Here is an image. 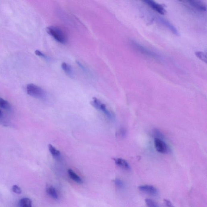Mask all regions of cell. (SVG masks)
Segmentation results:
<instances>
[{
  "mask_svg": "<svg viewBox=\"0 0 207 207\" xmlns=\"http://www.w3.org/2000/svg\"><path fill=\"white\" fill-rule=\"evenodd\" d=\"M46 31L49 35L60 43L65 44L67 43L68 40L67 36L59 27L50 26L46 28Z\"/></svg>",
  "mask_w": 207,
  "mask_h": 207,
  "instance_id": "1",
  "label": "cell"
},
{
  "mask_svg": "<svg viewBox=\"0 0 207 207\" xmlns=\"http://www.w3.org/2000/svg\"><path fill=\"white\" fill-rule=\"evenodd\" d=\"M27 91L28 94L37 99H43L46 97V93L43 89L34 84L27 85Z\"/></svg>",
  "mask_w": 207,
  "mask_h": 207,
  "instance_id": "2",
  "label": "cell"
},
{
  "mask_svg": "<svg viewBox=\"0 0 207 207\" xmlns=\"http://www.w3.org/2000/svg\"><path fill=\"white\" fill-rule=\"evenodd\" d=\"M131 44L133 48L141 54L155 59H159L161 58L160 56L158 54L144 47L136 42L131 41Z\"/></svg>",
  "mask_w": 207,
  "mask_h": 207,
  "instance_id": "3",
  "label": "cell"
},
{
  "mask_svg": "<svg viewBox=\"0 0 207 207\" xmlns=\"http://www.w3.org/2000/svg\"><path fill=\"white\" fill-rule=\"evenodd\" d=\"M91 103L92 106L96 109L102 111L110 119H113L115 118L113 114L107 109L106 105L102 103L98 98H94Z\"/></svg>",
  "mask_w": 207,
  "mask_h": 207,
  "instance_id": "4",
  "label": "cell"
},
{
  "mask_svg": "<svg viewBox=\"0 0 207 207\" xmlns=\"http://www.w3.org/2000/svg\"><path fill=\"white\" fill-rule=\"evenodd\" d=\"M180 1L188 4L189 5L194 8L196 10L201 12H204L206 10V4L201 0H178Z\"/></svg>",
  "mask_w": 207,
  "mask_h": 207,
  "instance_id": "5",
  "label": "cell"
},
{
  "mask_svg": "<svg viewBox=\"0 0 207 207\" xmlns=\"http://www.w3.org/2000/svg\"><path fill=\"white\" fill-rule=\"evenodd\" d=\"M147 5L151 8L155 12L161 15L166 14V11L164 7L160 4L157 3L154 0H141Z\"/></svg>",
  "mask_w": 207,
  "mask_h": 207,
  "instance_id": "6",
  "label": "cell"
},
{
  "mask_svg": "<svg viewBox=\"0 0 207 207\" xmlns=\"http://www.w3.org/2000/svg\"><path fill=\"white\" fill-rule=\"evenodd\" d=\"M154 144L155 147L158 152L162 154H166L168 152V146L162 140L158 138H155Z\"/></svg>",
  "mask_w": 207,
  "mask_h": 207,
  "instance_id": "7",
  "label": "cell"
},
{
  "mask_svg": "<svg viewBox=\"0 0 207 207\" xmlns=\"http://www.w3.org/2000/svg\"><path fill=\"white\" fill-rule=\"evenodd\" d=\"M157 20L161 24L164 25L165 27H167V29H169L174 34L176 35V36L179 35V34L178 32V31L177 29L169 21H167L166 19L163 18L161 17L157 18Z\"/></svg>",
  "mask_w": 207,
  "mask_h": 207,
  "instance_id": "8",
  "label": "cell"
},
{
  "mask_svg": "<svg viewBox=\"0 0 207 207\" xmlns=\"http://www.w3.org/2000/svg\"><path fill=\"white\" fill-rule=\"evenodd\" d=\"M138 188L141 192L151 195H155L158 193V189L154 186L151 185H142Z\"/></svg>",
  "mask_w": 207,
  "mask_h": 207,
  "instance_id": "9",
  "label": "cell"
},
{
  "mask_svg": "<svg viewBox=\"0 0 207 207\" xmlns=\"http://www.w3.org/2000/svg\"><path fill=\"white\" fill-rule=\"evenodd\" d=\"M114 160L116 164L122 168L127 170H129L130 169L129 164L124 159L122 158H115L114 159Z\"/></svg>",
  "mask_w": 207,
  "mask_h": 207,
  "instance_id": "10",
  "label": "cell"
},
{
  "mask_svg": "<svg viewBox=\"0 0 207 207\" xmlns=\"http://www.w3.org/2000/svg\"><path fill=\"white\" fill-rule=\"evenodd\" d=\"M61 67L66 74L68 76L71 78H73L74 77V72L73 69L71 66L69 65L67 63H63L61 65Z\"/></svg>",
  "mask_w": 207,
  "mask_h": 207,
  "instance_id": "11",
  "label": "cell"
},
{
  "mask_svg": "<svg viewBox=\"0 0 207 207\" xmlns=\"http://www.w3.org/2000/svg\"><path fill=\"white\" fill-rule=\"evenodd\" d=\"M46 192L47 194L51 197L53 199L55 200H58L59 197L57 191L53 186H47L46 188Z\"/></svg>",
  "mask_w": 207,
  "mask_h": 207,
  "instance_id": "12",
  "label": "cell"
},
{
  "mask_svg": "<svg viewBox=\"0 0 207 207\" xmlns=\"http://www.w3.org/2000/svg\"><path fill=\"white\" fill-rule=\"evenodd\" d=\"M18 205L19 206L21 207H31L32 201L30 199L24 198L19 201Z\"/></svg>",
  "mask_w": 207,
  "mask_h": 207,
  "instance_id": "13",
  "label": "cell"
},
{
  "mask_svg": "<svg viewBox=\"0 0 207 207\" xmlns=\"http://www.w3.org/2000/svg\"><path fill=\"white\" fill-rule=\"evenodd\" d=\"M68 172L69 176L72 180L78 183H82V180L81 178L78 176L73 170L69 169Z\"/></svg>",
  "mask_w": 207,
  "mask_h": 207,
  "instance_id": "14",
  "label": "cell"
},
{
  "mask_svg": "<svg viewBox=\"0 0 207 207\" xmlns=\"http://www.w3.org/2000/svg\"><path fill=\"white\" fill-rule=\"evenodd\" d=\"M49 149L50 152L52 154V155L54 157H59L60 155V153L58 150H57L56 148L53 147L52 144H49L48 145Z\"/></svg>",
  "mask_w": 207,
  "mask_h": 207,
  "instance_id": "15",
  "label": "cell"
},
{
  "mask_svg": "<svg viewBox=\"0 0 207 207\" xmlns=\"http://www.w3.org/2000/svg\"><path fill=\"white\" fill-rule=\"evenodd\" d=\"M197 57L205 63H207V56L205 53L201 52H196L195 53Z\"/></svg>",
  "mask_w": 207,
  "mask_h": 207,
  "instance_id": "16",
  "label": "cell"
},
{
  "mask_svg": "<svg viewBox=\"0 0 207 207\" xmlns=\"http://www.w3.org/2000/svg\"><path fill=\"white\" fill-rule=\"evenodd\" d=\"M0 107L3 109H8L10 108V105L7 101L0 98Z\"/></svg>",
  "mask_w": 207,
  "mask_h": 207,
  "instance_id": "17",
  "label": "cell"
},
{
  "mask_svg": "<svg viewBox=\"0 0 207 207\" xmlns=\"http://www.w3.org/2000/svg\"><path fill=\"white\" fill-rule=\"evenodd\" d=\"M153 133L155 138H158L163 140V139L164 138V136L163 133L157 129H155L154 130Z\"/></svg>",
  "mask_w": 207,
  "mask_h": 207,
  "instance_id": "18",
  "label": "cell"
},
{
  "mask_svg": "<svg viewBox=\"0 0 207 207\" xmlns=\"http://www.w3.org/2000/svg\"><path fill=\"white\" fill-rule=\"evenodd\" d=\"M146 203L148 206L150 207H158L159 206L158 204L155 202L153 200L150 199H147L145 200Z\"/></svg>",
  "mask_w": 207,
  "mask_h": 207,
  "instance_id": "19",
  "label": "cell"
},
{
  "mask_svg": "<svg viewBox=\"0 0 207 207\" xmlns=\"http://www.w3.org/2000/svg\"><path fill=\"white\" fill-rule=\"evenodd\" d=\"M12 190L15 193L17 194H20L21 193V190L19 186L16 185H13L12 187Z\"/></svg>",
  "mask_w": 207,
  "mask_h": 207,
  "instance_id": "20",
  "label": "cell"
},
{
  "mask_svg": "<svg viewBox=\"0 0 207 207\" xmlns=\"http://www.w3.org/2000/svg\"><path fill=\"white\" fill-rule=\"evenodd\" d=\"M114 183H115V185H116L117 187L121 188L123 187L124 186V183L122 181L120 180L119 179H116L115 180H114Z\"/></svg>",
  "mask_w": 207,
  "mask_h": 207,
  "instance_id": "21",
  "label": "cell"
},
{
  "mask_svg": "<svg viewBox=\"0 0 207 207\" xmlns=\"http://www.w3.org/2000/svg\"><path fill=\"white\" fill-rule=\"evenodd\" d=\"M35 54L36 55H38V56H40V57H42L43 58L46 59H48V57L45 54H44L43 53L41 52L40 51L38 50H37L35 52Z\"/></svg>",
  "mask_w": 207,
  "mask_h": 207,
  "instance_id": "22",
  "label": "cell"
},
{
  "mask_svg": "<svg viewBox=\"0 0 207 207\" xmlns=\"http://www.w3.org/2000/svg\"><path fill=\"white\" fill-rule=\"evenodd\" d=\"M77 63L79 67H80L82 69L83 71H84V72H87V70L85 69V67L81 63H80V62H78V61H77Z\"/></svg>",
  "mask_w": 207,
  "mask_h": 207,
  "instance_id": "23",
  "label": "cell"
},
{
  "mask_svg": "<svg viewBox=\"0 0 207 207\" xmlns=\"http://www.w3.org/2000/svg\"><path fill=\"white\" fill-rule=\"evenodd\" d=\"M164 202L165 204H166V205L167 206H168V207H173V206H172V204L171 202L170 201H169V200H164Z\"/></svg>",
  "mask_w": 207,
  "mask_h": 207,
  "instance_id": "24",
  "label": "cell"
},
{
  "mask_svg": "<svg viewBox=\"0 0 207 207\" xmlns=\"http://www.w3.org/2000/svg\"><path fill=\"white\" fill-rule=\"evenodd\" d=\"M2 115V112H1V110H0V116H1Z\"/></svg>",
  "mask_w": 207,
  "mask_h": 207,
  "instance_id": "25",
  "label": "cell"
}]
</instances>
